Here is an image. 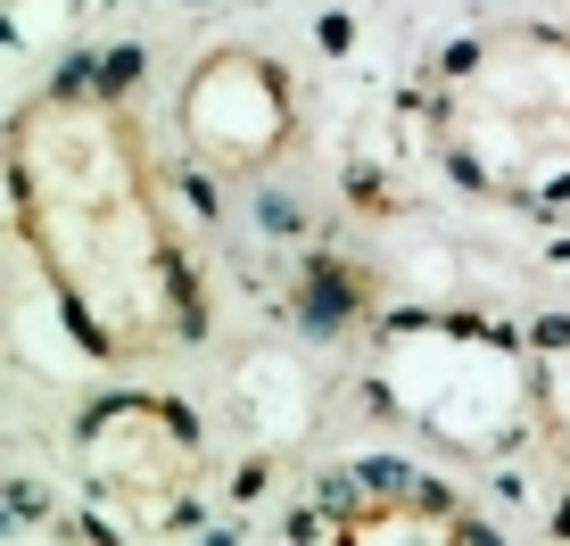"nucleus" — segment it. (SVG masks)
<instances>
[{
	"label": "nucleus",
	"instance_id": "obj_1",
	"mask_svg": "<svg viewBox=\"0 0 570 546\" xmlns=\"http://www.w3.org/2000/svg\"><path fill=\"white\" fill-rule=\"evenodd\" d=\"M9 216L50 306L100 364H174L207 340V282L132 100L100 84L33 91L9 116Z\"/></svg>",
	"mask_w": 570,
	"mask_h": 546
},
{
	"label": "nucleus",
	"instance_id": "obj_2",
	"mask_svg": "<svg viewBox=\"0 0 570 546\" xmlns=\"http://www.w3.org/2000/svg\"><path fill=\"white\" fill-rule=\"evenodd\" d=\"M430 142L480 199H570V26L497 17L446 42L430 67Z\"/></svg>",
	"mask_w": 570,
	"mask_h": 546
},
{
	"label": "nucleus",
	"instance_id": "obj_5",
	"mask_svg": "<svg viewBox=\"0 0 570 546\" xmlns=\"http://www.w3.org/2000/svg\"><path fill=\"white\" fill-rule=\"evenodd\" d=\"M298 530L306 538H347V546H480L488 521L446 480L372 456V464H347V472H331L314 489Z\"/></svg>",
	"mask_w": 570,
	"mask_h": 546
},
{
	"label": "nucleus",
	"instance_id": "obj_4",
	"mask_svg": "<svg viewBox=\"0 0 570 546\" xmlns=\"http://www.w3.org/2000/svg\"><path fill=\"white\" fill-rule=\"evenodd\" d=\"M174 142L207 183H265L298 149V84L257 42H215L174 84Z\"/></svg>",
	"mask_w": 570,
	"mask_h": 546
},
{
	"label": "nucleus",
	"instance_id": "obj_3",
	"mask_svg": "<svg viewBox=\"0 0 570 546\" xmlns=\"http://www.w3.org/2000/svg\"><path fill=\"white\" fill-rule=\"evenodd\" d=\"M67 472H75V497L108 530H132V538L183 530L207 480V431L166 389H108L75 415Z\"/></svg>",
	"mask_w": 570,
	"mask_h": 546
}]
</instances>
